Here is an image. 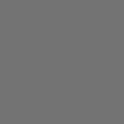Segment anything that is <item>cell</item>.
<instances>
[]
</instances>
